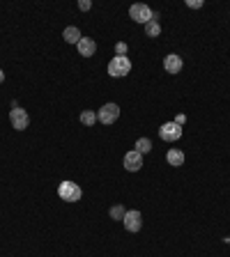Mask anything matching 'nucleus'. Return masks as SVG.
<instances>
[{
    "instance_id": "nucleus-7",
    "label": "nucleus",
    "mask_w": 230,
    "mask_h": 257,
    "mask_svg": "<svg viewBox=\"0 0 230 257\" xmlns=\"http://www.w3.org/2000/svg\"><path fill=\"white\" fill-rule=\"evenodd\" d=\"M122 223H124V227H127V232H138L140 227H143V214H140L138 209H131V211L124 214Z\"/></svg>"
},
{
    "instance_id": "nucleus-3",
    "label": "nucleus",
    "mask_w": 230,
    "mask_h": 257,
    "mask_svg": "<svg viewBox=\"0 0 230 257\" xmlns=\"http://www.w3.org/2000/svg\"><path fill=\"white\" fill-rule=\"evenodd\" d=\"M117 117H120V106H117V103H104L97 110V122H102V124H106V126L115 124Z\"/></svg>"
},
{
    "instance_id": "nucleus-12",
    "label": "nucleus",
    "mask_w": 230,
    "mask_h": 257,
    "mask_svg": "<svg viewBox=\"0 0 230 257\" xmlns=\"http://www.w3.org/2000/svg\"><path fill=\"white\" fill-rule=\"evenodd\" d=\"M62 37H65L67 44H79L81 42V30L76 28V25H69V28H65Z\"/></svg>"
},
{
    "instance_id": "nucleus-2",
    "label": "nucleus",
    "mask_w": 230,
    "mask_h": 257,
    "mask_svg": "<svg viewBox=\"0 0 230 257\" xmlns=\"http://www.w3.org/2000/svg\"><path fill=\"white\" fill-rule=\"evenodd\" d=\"M58 195H60V200H65V202H79L81 197H83V191H81V186L74 184V181H62V184L58 186Z\"/></svg>"
},
{
    "instance_id": "nucleus-17",
    "label": "nucleus",
    "mask_w": 230,
    "mask_h": 257,
    "mask_svg": "<svg viewBox=\"0 0 230 257\" xmlns=\"http://www.w3.org/2000/svg\"><path fill=\"white\" fill-rule=\"evenodd\" d=\"M115 53H117V55H127V44L117 42V44H115Z\"/></svg>"
},
{
    "instance_id": "nucleus-16",
    "label": "nucleus",
    "mask_w": 230,
    "mask_h": 257,
    "mask_svg": "<svg viewBox=\"0 0 230 257\" xmlns=\"http://www.w3.org/2000/svg\"><path fill=\"white\" fill-rule=\"evenodd\" d=\"M145 35L152 37V39H154V37H159V35H161V25H159L157 21H150V23H145Z\"/></svg>"
},
{
    "instance_id": "nucleus-19",
    "label": "nucleus",
    "mask_w": 230,
    "mask_h": 257,
    "mask_svg": "<svg viewBox=\"0 0 230 257\" xmlns=\"http://www.w3.org/2000/svg\"><path fill=\"white\" fill-rule=\"evenodd\" d=\"M187 7H191V9H200V7H203V0H187Z\"/></svg>"
},
{
    "instance_id": "nucleus-10",
    "label": "nucleus",
    "mask_w": 230,
    "mask_h": 257,
    "mask_svg": "<svg viewBox=\"0 0 230 257\" xmlns=\"http://www.w3.org/2000/svg\"><path fill=\"white\" fill-rule=\"evenodd\" d=\"M182 65H184V62H182V58H180V55H175V53H168L164 58V69L168 74H173V76L182 72Z\"/></svg>"
},
{
    "instance_id": "nucleus-9",
    "label": "nucleus",
    "mask_w": 230,
    "mask_h": 257,
    "mask_svg": "<svg viewBox=\"0 0 230 257\" xmlns=\"http://www.w3.org/2000/svg\"><path fill=\"white\" fill-rule=\"evenodd\" d=\"M76 46H79V55H83V58H92L97 53V42L90 37H81V42Z\"/></svg>"
},
{
    "instance_id": "nucleus-1",
    "label": "nucleus",
    "mask_w": 230,
    "mask_h": 257,
    "mask_svg": "<svg viewBox=\"0 0 230 257\" xmlns=\"http://www.w3.org/2000/svg\"><path fill=\"white\" fill-rule=\"evenodd\" d=\"M129 72H131V60H129L127 55H115L113 60L109 62V76L122 78V76H127Z\"/></svg>"
},
{
    "instance_id": "nucleus-5",
    "label": "nucleus",
    "mask_w": 230,
    "mask_h": 257,
    "mask_svg": "<svg viewBox=\"0 0 230 257\" xmlns=\"http://www.w3.org/2000/svg\"><path fill=\"white\" fill-rule=\"evenodd\" d=\"M9 122H12V126L16 129V131H25L28 126H30V115H28V110H23V108H12V113H9Z\"/></svg>"
},
{
    "instance_id": "nucleus-6",
    "label": "nucleus",
    "mask_w": 230,
    "mask_h": 257,
    "mask_svg": "<svg viewBox=\"0 0 230 257\" xmlns=\"http://www.w3.org/2000/svg\"><path fill=\"white\" fill-rule=\"evenodd\" d=\"M129 16L136 21V23H150L152 21V9L147 5H143V2H136V5L129 7Z\"/></svg>"
},
{
    "instance_id": "nucleus-20",
    "label": "nucleus",
    "mask_w": 230,
    "mask_h": 257,
    "mask_svg": "<svg viewBox=\"0 0 230 257\" xmlns=\"http://www.w3.org/2000/svg\"><path fill=\"white\" fill-rule=\"evenodd\" d=\"M2 81H5V72H2V69H0V83H2Z\"/></svg>"
},
{
    "instance_id": "nucleus-8",
    "label": "nucleus",
    "mask_w": 230,
    "mask_h": 257,
    "mask_svg": "<svg viewBox=\"0 0 230 257\" xmlns=\"http://www.w3.org/2000/svg\"><path fill=\"white\" fill-rule=\"evenodd\" d=\"M140 168H143V154H138L136 150L127 152V154H124V170H129V172H138Z\"/></svg>"
},
{
    "instance_id": "nucleus-13",
    "label": "nucleus",
    "mask_w": 230,
    "mask_h": 257,
    "mask_svg": "<svg viewBox=\"0 0 230 257\" xmlns=\"http://www.w3.org/2000/svg\"><path fill=\"white\" fill-rule=\"evenodd\" d=\"M81 124L95 126L97 124V113H95V110H83V113H81Z\"/></svg>"
},
{
    "instance_id": "nucleus-15",
    "label": "nucleus",
    "mask_w": 230,
    "mask_h": 257,
    "mask_svg": "<svg viewBox=\"0 0 230 257\" xmlns=\"http://www.w3.org/2000/svg\"><path fill=\"white\" fill-rule=\"evenodd\" d=\"M124 214H127V209H124L122 204H113V207L109 209V216L113 218V221H122V218H124Z\"/></svg>"
},
{
    "instance_id": "nucleus-11",
    "label": "nucleus",
    "mask_w": 230,
    "mask_h": 257,
    "mask_svg": "<svg viewBox=\"0 0 230 257\" xmlns=\"http://www.w3.org/2000/svg\"><path fill=\"white\" fill-rule=\"evenodd\" d=\"M166 161H168L173 168L184 166V152H182V150H168V154H166Z\"/></svg>"
},
{
    "instance_id": "nucleus-14",
    "label": "nucleus",
    "mask_w": 230,
    "mask_h": 257,
    "mask_svg": "<svg viewBox=\"0 0 230 257\" xmlns=\"http://www.w3.org/2000/svg\"><path fill=\"white\" fill-rule=\"evenodd\" d=\"M133 150L138 152V154H147V152H152V140H147V138H138Z\"/></svg>"
},
{
    "instance_id": "nucleus-18",
    "label": "nucleus",
    "mask_w": 230,
    "mask_h": 257,
    "mask_svg": "<svg viewBox=\"0 0 230 257\" xmlns=\"http://www.w3.org/2000/svg\"><path fill=\"white\" fill-rule=\"evenodd\" d=\"M90 7H92L90 0H79V9H81V12H88Z\"/></svg>"
},
{
    "instance_id": "nucleus-4",
    "label": "nucleus",
    "mask_w": 230,
    "mask_h": 257,
    "mask_svg": "<svg viewBox=\"0 0 230 257\" xmlns=\"http://www.w3.org/2000/svg\"><path fill=\"white\" fill-rule=\"evenodd\" d=\"M159 138L166 140V143H175L182 138V124L177 122H166V124L159 126Z\"/></svg>"
}]
</instances>
